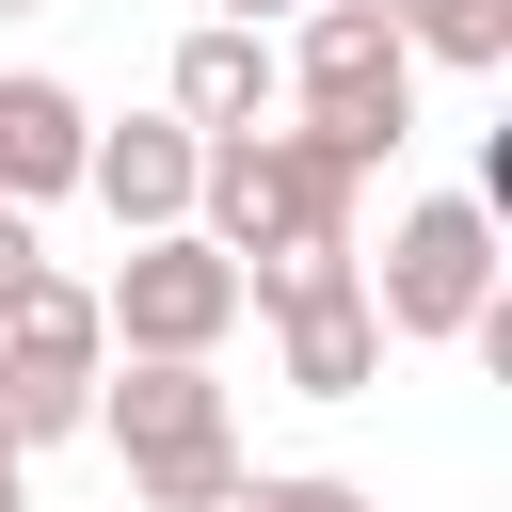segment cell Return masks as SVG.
<instances>
[{
  "label": "cell",
  "mask_w": 512,
  "mask_h": 512,
  "mask_svg": "<svg viewBox=\"0 0 512 512\" xmlns=\"http://www.w3.org/2000/svg\"><path fill=\"white\" fill-rule=\"evenodd\" d=\"M352 192H368V160L320 144V128H208V160H192V224H208L224 256L352 240Z\"/></svg>",
  "instance_id": "1"
},
{
  "label": "cell",
  "mask_w": 512,
  "mask_h": 512,
  "mask_svg": "<svg viewBox=\"0 0 512 512\" xmlns=\"http://www.w3.org/2000/svg\"><path fill=\"white\" fill-rule=\"evenodd\" d=\"M96 432H112V464H128L144 512H192V496L240 480V416H224L208 352H128V384L96 368Z\"/></svg>",
  "instance_id": "2"
},
{
  "label": "cell",
  "mask_w": 512,
  "mask_h": 512,
  "mask_svg": "<svg viewBox=\"0 0 512 512\" xmlns=\"http://www.w3.org/2000/svg\"><path fill=\"white\" fill-rule=\"evenodd\" d=\"M288 96H304V128L352 144V160H400V144H416V48L384 32V0H304Z\"/></svg>",
  "instance_id": "3"
},
{
  "label": "cell",
  "mask_w": 512,
  "mask_h": 512,
  "mask_svg": "<svg viewBox=\"0 0 512 512\" xmlns=\"http://www.w3.org/2000/svg\"><path fill=\"white\" fill-rule=\"evenodd\" d=\"M96 368H112L96 288H80V272H32V288L0 304V448L32 464V448H64V432H96Z\"/></svg>",
  "instance_id": "4"
},
{
  "label": "cell",
  "mask_w": 512,
  "mask_h": 512,
  "mask_svg": "<svg viewBox=\"0 0 512 512\" xmlns=\"http://www.w3.org/2000/svg\"><path fill=\"white\" fill-rule=\"evenodd\" d=\"M240 304H272L288 400H368V368H384V320H368V272H352V240H288V256H240Z\"/></svg>",
  "instance_id": "5"
},
{
  "label": "cell",
  "mask_w": 512,
  "mask_h": 512,
  "mask_svg": "<svg viewBox=\"0 0 512 512\" xmlns=\"http://www.w3.org/2000/svg\"><path fill=\"white\" fill-rule=\"evenodd\" d=\"M496 304V208L480 192H416L384 224V272H368V320L384 336H464Z\"/></svg>",
  "instance_id": "6"
},
{
  "label": "cell",
  "mask_w": 512,
  "mask_h": 512,
  "mask_svg": "<svg viewBox=\"0 0 512 512\" xmlns=\"http://www.w3.org/2000/svg\"><path fill=\"white\" fill-rule=\"evenodd\" d=\"M96 320H112V352H224L240 336V256L208 224H144L96 288Z\"/></svg>",
  "instance_id": "7"
},
{
  "label": "cell",
  "mask_w": 512,
  "mask_h": 512,
  "mask_svg": "<svg viewBox=\"0 0 512 512\" xmlns=\"http://www.w3.org/2000/svg\"><path fill=\"white\" fill-rule=\"evenodd\" d=\"M192 160H208V128H176V112H128V128H96L80 144V192L144 240V224H192Z\"/></svg>",
  "instance_id": "8"
},
{
  "label": "cell",
  "mask_w": 512,
  "mask_h": 512,
  "mask_svg": "<svg viewBox=\"0 0 512 512\" xmlns=\"http://www.w3.org/2000/svg\"><path fill=\"white\" fill-rule=\"evenodd\" d=\"M272 80H288V64H272V32H256V16H192V32H176L160 112H176V128H256V112H272Z\"/></svg>",
  "instance_id": "9"
},
{
  "label": "cell",
  "mask_w": 512,
  "mask_h": 512,
  "mask_svg": "<svg viewBox=\"0 0 512 512\" xmlns=\"http://www.w3.org/2000/svg\"><path fill=\"white\" fill-rule=\"evenodd\" d=\"M80 144H96V112H80L48 64H16V80H0V208H48V192H80Z\"/></svg>",
  "instance_id": "10"
},
{
  "label": "cell",
  "mask_w": 512,
  "mask_h": 512,
  "mask_svg": "<svg viewBox=\"0 0 512 512\" xmlns=\"http://www.w3.org/2000/svg\"><path fill=\"white\" fill-rule=\"evenodd\" d=\"M384 32H400L416 64H464V80L512 64V0H384Z\"/></svg>",
  "instance_id": "11"
},
{
  "label": "cell",
  "mask_w": 512,
  "mask_h": 512,
  "mask_svg": "<svg viewBox=\"0 0 512 512\" xmlns=\"http://www.w3.org/2000/svg\"><path fill=\"white\" fill-rule=\"evenodd\" d=\"M192 512H368L336 464H288V480H224V496H192Z\"/></svg>",
  "instance_id": "12"
},
{
  "label": "cell",
  "mask_w": 512,
  "mask_h": 512,
  "mask_svg": "<svg viewBox=\"0 0 512 512\" xmlns=\"http://www.w3.org/2000/svg\"><path fill=\"white\" fill-rule=\"evenodd\" d=\"M32 272H48V256H32V208H0V304H16Z\"/></svg>",
  "instance_id": "13"
},
{
  "label": "cell",
  "mask_w": 512,
  "mask_h": 512,
  "mask_svg": "<svg viewBox=\"0 0 512 512\" xmlns=\"http://www.w3.org/2000/svg\"><path fill=\"white\" fill-rule=\"evenodd\" d=\"M208 16H256V32H272V16H304V0H208Z\"/></svg>",
  "instance_id": "14"
},
{
  "label": "cell",
  "mask_w": 512,
  "mask_h": 512,
  "mask_svg": "<svg viewBox=\"0 0 512 512\" xmlns=\"http://www.w3.org/2000/svg\"><path fill=\"white\" fill-rule=\"evenodd\" d=\"M0 512H32V480H16V448H0Z\"/></svg>",
  "instance_id": "15"
},
{
  "label": "cell",
  "mask_w": 512,
  "mask_h": 512,
  "mask_svg": "<svg viewBox=\"0 0 512 512\" xmlns=\"http://www.w3.org/2000/svg\"><path fill=\"white\" fill-rule=\"evenodd\" d=\"M0 16H32V0H0Z\"/></svg>",
  "instance_id": "16"
}]
</instances>
